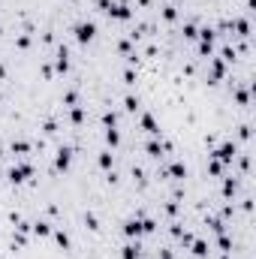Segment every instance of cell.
Segmentation results:
<instances>
[{
	"label": "cell",
	"instance_id": "cb8c5ba5",
	"mask_svg": "<svg viewBox=\"0 0 256 259\" xmlns=\"http://www.w3.org/2000/svg\"><path fill=\"white\" fill-rule=\"evenodd\" d=\"M139 106H142V100H139V97H133V94H127V97H124V109H127L130 115H136V112H139Z\"/></svg>",
	"mask_w": 256,
	"mask_h": 259
},
{
	"label": "cell",
	"instance_id": "e0dca14e",
	"mask_svg": "<svg viewBox=\"0 0 256 259\" xmlns=\"http://www.w3.org/2000/svg\"><path fill=\"white\" fill-rule=\"evenodd\" d=\"M208 72H211V78H214V81H223V75H226L223 60H220V57H211V69H208Z\"/></svg>",
	"mask_w": 256,
	"mask_h": 259
},
{
	"label": "cell",
	"instance_id": "9c48e42d",
	"mask_svg": "<svg viewBox=\"0 0 256 259\" xmlns=\"http://www.w3.org/2000/svg\"><path fill=\"white\" fill-rule=\"evenodd\" d=\"M139 127H142V130H145L148 136H154V139H160V136H163L160 124L154 121V115H151V112H142V115H139Z\"/></svg>",
	"mask_w": 256,
	"mask_h": 259
},
{
	"label": "cell",
	"instance_id": "ac0fdd59",
	"mask_svg": "<svg viewBox=\"0 0 256 259\" xmlns=\"http://www.w3.org/2000/svg\"><path fill=\"white\" fill-rule=\"evenodd\" d=\"M69 124H72V127H84V106H81V103L69 109Z\"/></svg>",
	"mask_w": 256,
	"mask_h": 259
},
{
	"label": "cell",
	"instance_id": "4316f807",
	"mask_svg": "<svg viewBox=\"0 0 256 259\" xmlns=\"http://www.w3.org/2000/svg\"><path fill=\"white\" fill-rule=\"evenodd\" d=\"M121 81H124V84H130V88H133V84H136V81H139V75H136V69H133V66H124V72H121Z\"/></svg>",
	"mask_w": 256,
	"mask_h": 259
},
{
	"label": "cell",
	"instance_id": "83f0119b",
	"mask_svg": "<svg viewBox=\"0 0 256 259\" xmlns=\"http://www.w3.org/2000/svg\"><path fill=\"white\" fill-rule=\"evenodd\" d=\"M181 36H184L187 42H190V39H196V36H199V33H196V24H193V21H184V27H181Z\"/></svg>",
	"mask_w": 256,
	"mask_h": 259
},
{
	"label": "cell",
	"instance_id": "f546056e",
	"mask_svg": "<svg viewBox=\"0 0 256 259\" xmlns=\"http://www.w3.org/2000/svg\"><path fill=\"white\" fill-rule=\"evenodd\" d=\"M39 72H42L45 81H54V69H51V63H39Z\"/></svg>",
	"mask_w": 256,
	"mask_h": 259
},
{
	"label": "cell",
	"instance_id": "603a6c76",
	"mask_svg": "<svg viewBox=\"0 0 256 259\" xmlns=\"http://www.w3.org/2000/svg\"><path fill=\"white\" fill-rule=\"evenodd\" d=\"M66 109H72V106H78V88H69L66 94H63V100H60Z\"/></svg>",
	"mask_w": 256,
	"mask_h": 259
},
{
	"label": "cell",
	"instance_id": "9a60e30c",
	"mask_svg": "<svg viewBox=\"0 0 256 259\" xmlns=\"http://www.w3.org/2000/svg\"><path fill=\"white\" fill-rule=\"evenodd\" d=\"M190 250H193V256L196 259H205L211 253V244L205 241V238H193V244H190Z\"/></svg>",
	"mask_w": 256,
	"mask_h": 259
},
{
	"label": "cell",
	"instance_id": "ba28073f",
	"mask_svg": "<svg viewBox=\"0 0 256 259\" xmlns=\"http://www.w3.org/2000/svg\"><path fill=\"white\" fill-rule=\"evenodd\" d=\"M214 36H217V30H214V27H202V30H199V57H211Z\"/></svg>",
	"mask_w": 256,
	"mask_h": 259
},
{
	"label": "cell",
	"instance_id": "4dcf8cb0",
	"mask_svg": "<svg viewBox=\"0 0 256 259\" xmlns=\"http://www.w3.org/2000/svg\"><path fill=\"white\" fill-rule=\"evenodd\" d=\"M232 190H235V181L226 178V181H223V196H232Z\"/></svg>",
	"mask_w": 256,
	"mask_h": 259
},
{
	"label": "cell",
	"instance_id": "4fadbf2b",
	"mask_svg": "<svg viewBox=\"0 0 256 259\" xmlns=\"http://www.w3.org/2000/svg\"><path fill=\"white\" fill-rule=\"evenodd\" d=\"M118 259H142V244H139V238H136V241H127V244L121 247Z\"/></svg>",
	"mask_w": 256,
	"mask_h": 259
},
{
	"label": "cell",
	"instance_id": "484cf974",
	"mask_svg": "<svg viewBox=\"0 0 256 259\" xmlns=\"http://www.w3.org/2000/svg\"><path fill=\"white\" fill-rule=\"evenodd\" d=\"M84 229L88 232H100V220H97L94 211H84Z\"/></svg>",
	"mask_w": 256,
	"mask_h": 259
},
{
	"label": "cell",
	"instance_id": "6da1fadb",
	"mask_svg": "<svg viewBox=\"0 0 256 259\" xmlns=\"http://www.w3.org/2000/svg\"><path fill=\"white\" fill-rule=\"evenodd\" d=\"M33 175H36V166H33V163H12V166H9V172H6V178H9V184H12V187L27 184Z\"/></svg>",
	"mask_w": 256,
	"mask_h": 259
},
{
	"label": "cell",
	"instance_id": "8992f818",
	"mask_svg": "<svg viewBox=\"0 0 256 259\" xmlns=\"http://www.w3.org/2000/svg\"><path fill=\"white\" fill-rule=\"evenodd\" d=\"M142 151L151 157V160H160L166 151H172V142H160V139H148L145 145H142Z\"/></svg>",
	"mask_w": 256,
	"mask_h": 259
},
{
	"label": "cell",
	"instance_id": "ffe728a7",
	"mask_svg": "<svg viewBox=\"0 0 256 259\" xmlns=\"http://www.w3.org/2000/svg\"><path fill=\"white\" fill-rule=\"evenodd\" d=\"M103 139H106V145H109V148H118V145H121V133H118V127H109Z\"/></svg>",
	"mask_w": 256,
	"mask_h": 259
},
{
	"label": "cell",
	"instance_id": "30bf717a",
	"mask_svg": "<svg viewBox=\"0 0 256 259\" xmlns=\"http://www.w3.org/2000/svg\"><path fill=\"white\" fill-rule=\"evenodd\" d=\"M235 154H238V148H235L232 142H223V145H220V148H217V151H214L211 157H214L217 163H223V166H229V163L235 160Z\"/></svg>",
	"mask_w": 256,
	"mask_h": 259
},
{
	"label": "cell",
	"instance_id": "7a4b0ae2",
	"mask_svg": "<svg viewBox=\"0 0 256 259\" xmlns=\"http://www.w3.org/2000/svg\"><path fill=\"white\" fill-rule=\"evenodd\" d=\"M97 33H100V30H97V21H88V18H84V21H75V24H72V36H75L78 45H91V42L97 39Z\"/></svg>",
	"mask_w": 256,
	"mask_h": 259
},
{
	"label": "cell",
	"instance_id": "5b68a950",
	"mask_svg": "<svg viewBox=\"0 0 256 259\" xmlns=\"http://www.w3.org/2000/svg\"><path fill=\"white\" fill-rule=\"evenodd\" d=\"M112 21H130L133 18V6L127 3V0H121V3H115L112 0V6H109V12H106Z\"/></svg>",
	"mask_w": 256,
	"mask_h": 259
},
{
	"label": "cell",
	"instance_id": "d6986e66",
	"mask_svg": "<svg viewBox=\"0 0 256 259\" xmlns=\"http://www.w3.org/2000/svg\"><path fill=\"white\" fill-rule=\"evenodd\" d=\"M160 18H163V21H175V18H178V6H175V3L160 6Z\"/></svg>",
	"mask_w": 256,
	"mask_h": 259
},
{
	"label": "cell",
	"instance_id": "836d02e7",
	"mask_svg": "<svg viewBox=\"0 0 256 259\" xmlns=\"http://www.w3.org/2000/svg\"><path fill=\"white\" fill-rule=\"evenodd\" d=\"M3 157H6V154H3V145H0V160H3Z\"/></svg>",
	"mask_w": 256,
	"mask_h": 259
},
{
	"label": "cell",
	"instance_id": "7c38bea8",
	"mask_svg": "<svg viewBox=\"0 0 256 259\" xmlns=\"http://www.w3.org/2000/svg\"><path fill=\"white\" fill-rule=\"evenodd\" d=\"M30 151H33V145L27 139H12L9 142V154H15V157H30Z\"/></svg>",
	"mask_w": 256,
	"mask_h": 259
},
{
	"label": "cell",
	"instance_id": "44dd1931",
	"mask_svg": "<svg viewBox=\"0 0 256 259\" xmlns=\"http://www.w3.org/2000/svg\"><path fill=\"white\" fill-rule=\"evenodd\" d=\"M51 238L57 241V247H60V250H69V247H72V244H69V235H66L63 229H54V232H51Z\"/></svg>",
	"mask_w": 256,
	"mask_h": 259
},
{
	"label": "cell",
	"instance_id": "d6a6232c",
	"mask_svg": "<svg viewBox=\"0 0 256 259\" xmlns=\"http://www.w3.org/2000/svg\"><path fill=\"white\" fill-rule=\"evenodd\" d=\"M139 6H151V0H139Z\"/></svg>",
	"mask_w": 256,
	"mask_h": 259
},
{
	"label": "cell",
	"instance_id": "1f68e13d",
	"mask_svg": "<svg viewBox=\"0 0 256 259\" xmlns=\"http://www.w3.org/2000/svg\"><path fill=\"white\" fill-rule=\"evenodd\" d=\"M0 81H6V63L0 60Z\"/></svg>",
	"mask_w": 256,
	"mask_h": 259
},
{
	"label": "cell",
	"instance_id": "7402d4cb",
	"mask_svg": "<svg viewBox=\"0 0 256 259\" xmlns=\"http://www.w3.org/2000/svg\"><path fill=\"white\" fill-rule=\"evenodd\" d=\"M30 45H33V36H30V33H18V36H15V48H18V51H27Z\"/></svg>",
	"mask_w": 256,
	"mask_h": 259
},
{
	"label": "cell",
	"instance_id": "8fae6325",
	"mask_svg": "<svg viewBox=\"0 0 256 259\" xmlns=\"http://www.w3.org/2000/svg\"><path fill=\"white\" fill-rule=\"evenodd\" d=\"M54 69H57L60 75H66V72H69V45H66V42H60V45H57V57H54Z\"/></svg>",
	"mask_w": 256,
	"mask_h": 259
},
{
	"label": "cell",
	"instance_id": "3957f363",
	"mask_svg": "<svg viewBox=\"0 0 256 259\" xmlns=\"http://www.w3.org/2000/svg\"><path fill=\"white\" fill-rule=\"evenodd\" d=\"M121 235H124V238H130V241L142 238V235H145L142 217H136V214H133V217H127V220H124V226H121Z\"/></svg>",
	"mask_w": 256,
	"mask_h": 259
},
{
	"label": "cell",
	"instance_id": "d4e9b609",
	"mask_svg": "<svg viewBox=\"0 0 256 259\" xmlns=\"http://www.w3.org/2000/svg\"><path fill=\"white\" fill-rule=\"evenodd\" d=\"M100 121H103V127H106V130H109V127H118V112H115V109H106Z\"/></svg>",
	"mask_w": 256,
	"mask_h": 259
},
{
	"label": "cell",
	"instance_id": "52a82bcc",
	"mask_svg": "<svg viewBox=\"0 0 256 259\" xmlns=\"http://www.w3.org/2000/svg\"><path fill=\"white\" fill-rule=\"evenodd\" d=\"M160 178H172V181H184V178H187V166H184V160H172L169 166H163V169H160Z\"/></svg>",
	"mask_w": 256,
	"mask_h": 259
},
{
	"label": "cell",
	"instance_id": "f1b7e54d",
	"mask_svg": "<svg viewBox=\"0 0 256 259\" xmlns=\"http://www.w3.org/2000/svg\"><path fill=\"white\" fill-rule=\"evenodd\" d=\"M217 244H220V250H223V253H229V250H232V238H229L226 232H220V235H217Z\"/></svg>",
	"mask_w": 256,
	"mask_h": 259
},
{
	"label": "cell",
	"instance_id": "2e32d148",
	"mask_svg": "<svg viewBox=\"0 0 256 259\" xmlns=\"http://www.w3.org/2000/svg\"><path fill=\"white\" fill-rule=\"evenodd\" d=\"M97 166H100L103 172H112V169H115V154H112V151H100V154H97Z\"/></svg>",
	"mask_w": 256,
	"mask_h": 259
},
{
	"label": "cell",
	"instance_id": "277c9868",
	"mask_svg": "<svg viewBox=\"0 0 256 259\" xmlns=\"http://www.w3.org/2000/svg\"><path fill=\"white\" fill-rule=\"evenodd\" d=\"M72 157H75V148L60 145V148H57V154H54V172H66V169L72 166Z\"/></svg>",
	"mask_w": 256,
	"mask_h": 259
},
{
	"label": "cell",
	"instance_id": "5bb4252c",
	"mask_svg": "<svg viewBox=\"0 0 256 259\" xmlns=\"http://www.w3.org/2000/svg\"><path fill=\"white\" fill-rule=\"evenodd\" d=\"M30 232H33L36 238H48V235L54 232V226H51L48 220H33V223H30Z\"/></svg>",
	"mask_w": 256,
	"mask_h": 259
}]
</instances>
